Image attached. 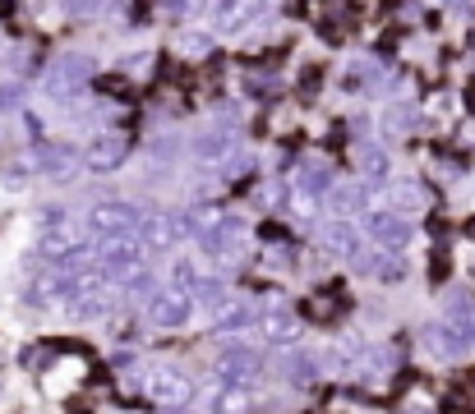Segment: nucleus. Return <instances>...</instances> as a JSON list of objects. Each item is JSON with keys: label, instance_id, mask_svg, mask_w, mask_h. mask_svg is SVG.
Returning a JSON list of instances; mask_svg holds the SVG:
<instances>
[{"label": "nucleus", "instance_id": "nucleus-10", "mask_svg": "<svg viewBox=\"0 0 475 414\" xmlns=\"http://www.w3.org/2000/svg\"><path fill=\"white\" fill-rule=\"evenodd\" d=\"M125 162H130V138L116 129L92 134L83 143V171H92V175H111V171H121Z\"/></svg>", "mask_w": 475, "mask_h": 414}, {"label": "nucleus", "instance_id": "nucleus-12", "mask_svg": "<svg viewBox=\"0 0 475 414\" xmlns=\"http://www.w3.org/2000/svg\"><path fill=\"white\" fill-rule=\"evenodd\" d=\"M208 14H212V28H217L221 37H240L245 28H254V23H259L263 0H212Z\"/></svg>", "mask_w": 475, "mask_h": 414}, {"label": "nucleus", "instance_id": "nucleus-9", "mask_svg": "<svg viewBox=\"0 0 475 414\" xmlns=\"http://www.w3.org/2000/svg\"><path fill=\"white\" fill-rule=\"evenodd\" d=\"M319 244H323V253L337 258V262H360L365 258V230L355 226L351 217H332L328 226L319 230Z\"/></svg>", "mask_w": 475, "mask_h": 414}, {"label": "nucleus", "instance_id": "nucleus-15", "mask_svg": "<svg viewBox=\"0 0 475 414\" xmlns=\"http://www.w3.org/2000/svg\"><path fill=\"white\" fill-rule=\"evenodd\" d=\"M189 152H194V162H226V152H240V148H235V134L226 124H212V129L189 138Z\"/></svg>", "mask_w": 475, "mask_h": 414}, {"label": "nucleus", "instance_id": "nucleus-25", "mask_svg": "<svg viewBox=\"0 0 475 414\" xmlns=\"http://www.w3.org/2000/svg\"><path fill=\"white\" fill-rule=\"evenodd\" d=\"M387 166H392V157H387L383 148H374V143H365V148H360V171H365V180H383Z\"/></svg>", "mask_w": 475, "mask_h": 414}, {"label": "nucleus", "instance_id": "nucleus-5", "mask_svg": "<svg viewBox=\"0 0 475 414\" xmlns=\"http://www.w3.org/2000/svg\"><path fill=\"white\" fill-rule=\"evenodd\" d=\"M144 226V212L125 198H102V203L88 207V230L97 240H116V235H139Z\"/></svg>", "mask_w": 475, "mask_h": 414}, {"label": "nucleus", "instance_id": "nucleus-4", "mask_svg": "<svg viewBox=\"0 0 475 414\" xmlns=\"http://www.w3.org/2000/svg\"><path fill=\"white\" fill-rule=\"evenodd\" d=\"M365 240L374 244V249H387V253H406L411 240H415V226H411V217H401V212H392V207H369L365 212Z\"/></svg>", "mask_w": 475, "mask_h": 414}, {"label": "nucleus", "instance_id": "nucleus-17", "mask_svg": "<svg viewBox=\"0 0 475 414\" xmlns=\"http://www.w3.org/2000/svg\"><path fill=\"white\" fill-rule=\"evenodd\" d=\"M208 414H254V392L235 382H217L208 392Z\"/></svg>", "mask_w": 475, "mask_h": 414}, {"label": "nucleus", "instance_id": "nucleus-18", "mask_svg": "<svg viewBox=\"0 0 475 414\" xmlns=\"http://www.w3.org/2000/svg\"><path fill=\"white\" fill-rule=\"evenodd\" d=\"M259 313H263V304H254V299H226L212 317H217V331H249L259 327Z\"/></svg>", "mask_w": 475, "mask_h": 414}, {"label": "nucleus", "instance_id": "nucleus-24", "mask_svg": "<svg viewBox=\"0 0 475 414\" xmlns=\"http://www.w3.org/2000/svg\"><path fill=\"white\" fill-rule=\"evenodd\" d=\"M282 373H287L291 387H310V382L319 378V359H314V355H300V350L291 345L287 359H282Z\"/></svg>", "mask_w": 475, "mask_h": 414}, {"label": "nucleus", "instance_id": "nucleus-28", "mask_svg": "<svg viewBox=\"0 0 475 414\" xmlns=\"http://www.w3.org/2000/svg\"><path fill=\"white\" fill-rule=\"evenodd\" d=\"M19 106H23V83L5 78V83H0V110H19Z\"/></svg>", "mask_w": 475, "mask_h": 414}, {"label": "nucleus", "instance_id": "nucleus-23", "mask_svg": "<svg viewBox=\"0 0 475 414\" xmlns=\"http://www.w3.org/2000/svg\"><path fill=\"white\" fill-rule=\"evenodd\" d=\"M387 198H392V212H401V217H415V212H425V203H429L425 185H415V180L392 185V189H387Z\"/></svg>", "mask_w": 475, "mask_h": 414}, {"label": "nucleus", "instance_id": "nucleus-20", "mask_svg": "<svg viewBox=\"0 0 475 414\" xmlns=\"http://www.w3.org/2000/svg\"><path fill=\"white\" fill-rule=\"evenodd\" d=\"M83 373H88V369H83V359H60L55 369H46V373H42V392L60 401V396H69V392L78 387V382H83Z\"/></svg>", "mask_w": 475, "mask_h": 414}, {"label": "nucleus", "instance_id": "nucleus-6", "mask_svg": "<svg viewBox=\"0 0 475 414\" xmlns=\"http://www.w3.org/2000/svg\"><path fill=\"white\" fill-rule=\"evenodd\" d=\"M263 369V350L259 345H245V341H226L217 350V359H212V373L217 382H235V387H249Z\"/></svg>", "mask_w": 475, "mask_h": 414}, {"label": "nucleus", "instance_id": "nucleus-26", "mask_svg": "<svg viewBox=\"0 0 475 414\" xmlns=\"http://www.w3.org/2000/svg\"><path fill=\"white\" fill-rule=\"evenodd\" d=\"M411 124H415V110H411L406 101H397V106L383 110V134H406Z\"/></svg>", "mask_w": 475, "mask_h": 414}, {"label": "nucleus", "instance_id": "nucleus-27", "mask_svg": "<svg viewBox=\"0 0 475 414\" xmlns=\"http://www.w3.org/2000/svg\"><path fill=\"white\" fill-rule=\"evenodd\" d=\"M208 51H212V37H208V33H180V55H189V60H203Z\"/></svg>", "mask_w": 475, "mask_h": 414}, {"label": "nucleus", "instance_id": "nucleus-29", "mask_svg": "<svg viewBox=\"0 0 475 414\" xmlns=\"http://www.w3.org/2000/svg\"><path fill=\"white\" fill-rule=\"evenodd\" d=\"M74 19H88V14H97V10H106V0H60Z\"/></svg>", "mask_w": 475, "mask_h": 414}, {"label": "nucleus", "instance_id": "nucleus-2", "mask_svg": "<svg viewBox=\"0 0 475 414\" xmlns=\"http://www.w3.org/2000/svg\"><path fill=\"white\" fill-rule=\"evenodd\" d=\"M139 378H144V396L153 405L180 410V405L194 401V378H189V369H180V364H148Z\"/></svg>", "mask_w": 475, "mask_h": 414}, {"label": "nucleus", "instance_id": "nucleus-21", "mask_svg": "<svg viewBox=\"0 0 475 414\" xmlns=\"http://www.w3.org/2000/svg\"><path fill=\"white\" fill-rule=\"evenodd\" d=\"M337 185V180H332V166L323 162V157H300V171H296V189L300 194H328V189Z\"/></svg>", "mask_w": 475, "mask_h": 414}, {"label": "nucleus", "instance_id": "nucleus-1", "mask_svg": "<svg viewBox=\"0 0 475 414\" xmlns=\"http://www.w3.org/2000/svg\"><path fill=\"white\" fill-rule=\"evenodd\" d=\"M37 253H42L46 267H83V258H92L97 249L65 207H46L42 230H37Z\"/></svg>", "mask_w": 475, "mask_h": 414}, {"label": "nucleus", "instance_id": "nucleus-16", "mask_svg": "<svg viewBox=\"0 0 475 414\" xmlns=\"http://www.w3.org/2000/svg\"><path fill=\"white\" fill-rule=\"evenodd\" d=\"M360 272L374 276V281H383V285H397V281H406V276H411V267H406V258H401V253L374 249V253H365V258H360Z\"/></svg>", "mask_w": 475, "mask_h": 414}, {"label": "nucleus", "instance_id": "nucleus-13", "mask_svg": "<svg viewBox=\"0 0 475 414\" xmlns=\"http://www.w3.org/2000/svg\"><path fill=\"white\" fill-rule=\"evenodd\" d=\"M139 240H144V249L166 253V249H176V244L185 240V226H180V217H176V212H144Z\"/></svg>", "mask_w": 475, "mask_h": 414}, {"label": "nucleus", "instance_id": "nucleus-19", "mask_svg": "<svg viewBox=\"0 0 475 414\" xmlns=\"http://www.w3.org/2000/svg\"><path fill=\"white\" fill-rule=\"evenodd\" d=\"M203 285H208L203 262H194V258H176V262H171V272H166V290H180V294H189V299H199Z\"/></svg>", "mask_w": 475, "mask_h": 414}, {"label": "nucleus", "instance_id": "nucleus-7", "mask_svg": "<svg viewBox=\"0 0 475 414\" xmlns=\"http://www.w3.org/2000/svg\"><path fill=\"white\" fill-rule=\"evenodd\" d=\"M194 313H199V304H194L189 294H180V290H157L153 299L144 304V317L153 322L157 331H180V327H189V322H194Z\"/></svg>", "mask_w": 475, "mask_h": 414}, {"label": "nucleus", "instance_id": "nucleus-14", "mask_svg": "<svg viewBox=\"0 0 475 414\" xmlns=\"http://www.w3.org/2000/svg\"><path fill=\"white\" fill-rule=\"evenodd\" d=\"M332 217H365L369 212V180H342L328 189Z\"/></svg>", "mask_w": 475, "mask_h": 414}, {"label": "nucleus", "instance_id": "nucleus-30", "mask_svg": "<svg viewBox=\"0 0 475 414\" xmlns=\"http://www.w3.org/2000/svg\"><path fill=\"white\" fill-rule=\"evenodd\" d=\"M166 5H171V19H194V14H199V0H166Z\"/></svg>", "mask_w": 475, "mask_h": 414}, {"label": "nucleus", "instance_id": "nucleus-8", "mask_svg": "<svg viewBox=\"0 0 475 414\" xmlns=\"http://www.w3.org/2000/svg\"><path fill=\"white\" fill-rule=\"evenodd\" d=\"M78 166H83V152L69 148V143H55V138L33 143V171L42 180H74Z\"/></svg>", "mask_w": 475, "mask_h": 414}, {"label": "nucleus", "instance_id": "nucleus-11", "mask_svg": "<svg viewBox=\"0 0 475 414\" xmlns=\"http://www.w3.org/2000/svg\"><path fill=\"white\" fill-rule=\"evenodd\" d=\"M254 336L263 341V345H273V350H291L300 341V313L291 304H263Z\"/></svg>", "mask_w": 475, "mask_h": 414}, {"label": "nucleus", "instance_id": "nucleus-3", "mask_svg": "<svg viewBox=\"0 0 475 414\" xmlns=\"http://www.w3.org/2000/svg\"><path fill=\"white\" fill-rule=\"evenodd\" d=\"M144 240L139 235H116V240H97V253H92V262L102 267V276L116 285H125L134 272H144Z\"/></svg>", "mask_w": 475, "mask_h": 414}, {"label": "nucleus", "instance_id": "nucleus-22", "mask_svg": "<svg viewBox=\"0 0 475 414\" xmlns=\"http://www.w3.org/2000/svg\"><path fill=\"white\" fill-rule=\"evenodd\" d=\"M443 322H453L462 336L475 341V294L471 290H453L443 299Z\"/></svg>", "mask_w": 475, "mask_h": 414}, {"label": "nucleus", "instance_id": "nucleus-31", "mask_svg": "<svg viewBox=\"0 0 475 414\" xmlns=\"http://www.w3.org/2000/svg\"><path fill=\"white\" fill-rule=\"evenodd\" d=\"M448 10L453 14H475V0H448Z\"/></svg>", "mask_w": 475, "mask_h": 414}]
</instances>
